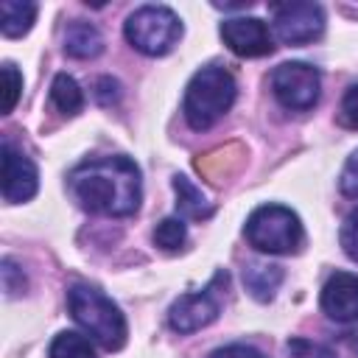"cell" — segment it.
Segmentation results:
<instances>
[{"label": "cell", "instance_id": "cell-15", "mask_svg": "<svg viewBox=\"0 0 358 358\" xmlns=\"http://www.w3.org/2000/svg\"><path fill=\"white\" fill-rule=\"evenodd\" d=\"M36 20V3L31 0H3L0 3V31L8 39H17L31 31Z\"/></svg>", "mask_w": 358, "mask_h": 358}, {"label": "cell", "instance_id": "cell-9", "mask_svg": "<svg viewBox=\"0 0 358 358\" xmlns=\"http://www.w3.org/2000/svg\"><path fill=\"white\" fill-rule=\"evenodd\" d=\"M221 39L224 45L243 59H257L274 50L268 25L260 17H229L221 22Z\"/></svg>", "mask_w": 358, "mask_h": 358}, {"label": "cell", "instance_id": "cell-2", "mask_svg": "<svg viewBox=\"0 0 358 358\" xmlns=\"http://www.w3.org/2000/svg\"><path fill=\"white\" fill-rule=\"evenodd\" d=\"M67 308L76 319V324L92 336L103 350H120L126 344V336H129V327H126V319L120 313V308L95 285H87V282H76L70 291H67Z\"/></svg>", "mask_w": 358, "mask_h": 358}, {"label": "cell", "instance_id": "cell-13", "mask_svg": "<svg viewBox=\"0 0 358 358\" xmlns=\"http://www.w3.org/2000/svg\"><path fill=\"white\" fill-rule=\"evenodd\" d=\"M103 50V36L95 25L76 20L64 31V53L73 59H95Z\"/></svg>", "mask_w": 358, "mask_h": 358}, {"label": "cell", "instance_id": "cell-6", "mask_svg": "<svg viewBox=\"0 0 358 358\" xmlns=\"http://www.w3.org/2000/svg\"><path fill=\"white\" fill-rule=\"evenodd\" d=\"M229 274L218 271L210 285L204 291L196 294H182L171 308H168V324L176 333H196L201 327H207L210 322H215L218 310H221V285H227Z\"/></svg>", "mask_w": 358, "mask_h": 358}, {"label": "cell", "instance_id": "cell-21", "mask_svg": "<svg viewBox=\"0 0 358 358\" xmlns=\"http://www.w3.org/2000/svg\"><path fill=\"white\" fill-rule=\"evenodd\" d=\"M338 241H341V249L350 260L358 263V207L344 218L341 224V232H338Z\"/></svg>", "mask_w": 358, "mask_h": 358}, {"label": "cell", "instance_id": "cell-27", "mask_svg": "<svg viewBox=\"0 0 358 358\" xmlns=\"http://www.w3.org/2000/svg\"><path fill=\"white\" fill-rule=\"evenodd\" d=\"M95 98H98V103L112 106V103L120 98V84H117L115 78H109V76L98 78V84H95Z\"/></svg>", "mask_w": 358, "mask_h": 358}, {"label": "cell", "instance_id": "cell-23", "mask_svg": "<svg viewBox=\"0 0 358 358\" xmlns=\"http://www.w3.org/2000/svg\"><path fill=\"white\" fill-rule=\"evenodd\" d=\"M0 271H3V288H6L8 296H14V294H20L25 288V274L11 257H3V268Z\"/></svg>", "mask_w": 358, "mask_h": 358}, {"label": "cell", "instance_id": "cell-10", "mask_svg": "<svg viewBox=\"0 0 358 358\" xmlns=\"http://www.w3.org/2000/svg\"><path fill=\"white\" fill-rule=\"evenodd\" d=\"M36 187H39V173L31 157H25L20 148L3 140V199L8 204H22L34 199Z\"/></svg>", "mask_w": 358, "mask_h": 358}, {"label": "cell", "instance_id": "cell-26", "mask_svg": "<svg viewBox=\"0 0 358 358\" xmlns=\"http://www.w3.org/2000/svg\"><path fill=\"white\" fill-rule=\"evenodd\" d=\"M210 358H266V355L249 344H227V347L213 350Z\"/></svg>", "mask_w": 358, "mask_h": 358}, {"label": "cell", "instance_id": "cell-18", "mask_svg": "<svg viewBox=\"0 0 358 358\" xmlns=\"http://www.w3.org/2000/svg\"><path fill=\"white\" fill-rule=\"evenodd\" d=\"M48 358H98V355H95V347L87 336L64 330L50 341Z\"/></svg>", "mask_w": 358, "mask_h": 358}, {"label": "cell", "instance_id": "cell-11", "mask_svg": "<svg viewBox=\"0 0 358 358\" xmlns=\"http://www.w3.org/2000/svg\"><path fill=\"white\" fill-rule=\"evenodd\" d=\"M322 310L333 322H355L358 319V274L336 271L327 277L322 288Z\"/></svg>", "mask_w": 358, "mask_h": 358}, {"label": "cell", "instance_id": "cell-5", "mask_svg": "<svg viewBox=\"0 0 358 358\" xmlns=\"http://www.w3.org/2000/svg\"><path fill=\"white\" fill-rule=\"evenodd\" d=\"M123 34L134 50L145 56H165L182 39V20L168 6H140L129 14Z\"/></svg>", "mask_w": 358, "mask_h": 358}, {"label": "cell", "instance_id": "cell-24", "mask_svg": "<svg viewBox=\"0 0 358 358\" xmlns=\"http://www.w3.org/2000/svg\"><path fill=\"white\" fill-rule=\"evenodd\" d=\"M338 120L350 129H358V84L347 90V95L341 98V106H338Z\"/></svg>", "mask_w": 358, "mask_h": 358}, {"label": "cell", "instance_id": "cell-7", "mask_svg": "<svg viewBox=\"0 0 358 358\" xmlns=\"http://www.w3.org/2000/svg\"><path fill=\"white\" fill-rule=\"evenodd\" d=\"M319 90H322V78H319V70L313 64L282 62L271 73V92L285 109L305 112V109L316 106Z\"/></svg>", "mask_w": 358, "mask_h": 358}, {"label": "cell", "instance_id": "cell-25", "mask_svg": "<svg viewBox=\"0 0 358 358\" xmlns=\"http://www.w3.org/2000/svg\"><path fill=\"white\" fill-rule=\"evenodd\" d=\"M288 352L294 358H336L330 350H324L322 344H313V341H305V338H294L288 341Z\"/></svg>", "mask_w": 358, "mask_h": 358}, {"label": "cell", "instance_id": "cell-22", "mask_svg": "<svg viewBox=\"0 0 358 358\" xmlns=\"http://www.w3.org/2000/svg\"><path fill=\"white\" fill-rule=\"evenodd\" d=\"M338 187L347 199H358V151H352L341 168V176H338Z\"/></svg>", "mask_w": 358, "mask_h": 358}, {"label": "cell", "instance_id": "cell-14", "mask_svg": "<svg viewBox=\"0 0 358 358\" xmlns=\"http://www.w3.org/2000/svg\"><path fill=\"white\" fill-rule=\"evenodd\" d=\"M282 268L274 263H252L249 268H243V285L246 291L257 299V302H268L274 299L280 282H282Z\"/></svg>", "mask_w": 358, "mask_h": 358}, {"label": "cell", "instance_id": "cell-17", "mask_svg": "<svg viewBox=\"0 0 358 358\" xmlns=\"http://www.w3.org/2000/svg\"><path fill=\"white\" fill-rule=\"evenodd\" d=\"M50 101L56 103V109L62 115H78L81 106H84V95H81L78 81L67 73H59L50 84Z\"/></svg>", "mask_w": 358, "mask_h": 358}, {"label": "cell", "instance_id": "cell-28", "mask_svg": "<svg viewBox=\"0 0 358 358\" xmlns=\"http://www.w3.org/2000/svg\"><path fill=\"white\" fill-rule=\"evenodd\" d=\"M350 347H352V352H358V330L350 333Z\"/></svg>", "mask_w": 358, "mask_h": 358}, {"label": "cell", "instance_id": "cell-4", "mask_svg": "<svg viewBox=\"0 0 358 358\" xmlns=\"http://www.w3.org/2000/svg\"><path fill=\"white\" fill-rule=\"evenodd\" d=\"M243 235L257 252H266V255L299 252V246L305 241L299 215L282 204H263V207L252 210V215L246 218Z\"/></svg>", "mask_w": 358, "mask_h": 358}, {"label": "cell", "instance_id": "cell-8", "mask_svg": "<svg viewBox=\"0 0 358 358\" xmlns=\"http://www.w3.org/2000/svg\"><path fill=\"white\" fill-rule=\"evenodd\" d=\"M274 17V34L285 45H308L322 36L324 31V11L319 3L294 0V3H277L271 6Z\"/></svg>", "mask_w": 358, "mask_h": 358}, {"label": "cell", "instance_id": "cell-1", "mask_svg": "<svg viewBox=\"0 0 358 358\" xmlns=\"http://www.w3.org/2000/svg\"><path fill=\"white\" fill-rule=\"evenodd\" d=\"M67 185L84 210L112 218L137 213L143 199L140 168L123 154L98 157L76 165L67 176Z\"/></svg>", "mask_w": 358, "mask_h": 358}, {"label": "cell", "instance_id": "cell-16", "mask_svg": "<svg viewBox=\"0 0 358 358\" xmlns=\"http://www.w3.org/2000/svg\"><path fill=\"white\" fill-rule=\"evenodd\" d=\"M173 190H176V210L185 215V218H193V221H201V218H210L213 215V204L207 201V196L182 173L173 176Z\"/></svg>", "mask_w": 358, "mask_h": 358}, {"label": "cell", "instance_id": "cell-19", "mask_svg": "<svg viewBox=\"0 0 358 358\" xmlns=\"http://www.w3.org/2000/svg\"><path fill=\"white\" fill-rule=\"evenodd\" d=\"M185 238H187V227H185L182 218H173V215H171V218H162V221L157 224V229H154V243H157L159 249H165V252L182 249Z\"/></svg>", "mask_w": 358, "mask_h": 358}, {"label": "cell", "instance_id": "cell-3", "mask_svg": "<svg viewBox=\"0 0 358 358\" xmlns=\"http://www.w3.org/2000/svg\"><path fill=\"white\" fill-rule=\"evenodd\" d=\"M235 95H238V87L229 70L218 64L201 67L199 73H193V78L185 87V103H182L185 120L190 123V129L204 131L229 112V106L235 103Z\"/></svg>", "mask_w": 358, "mask_h": 358}, {"label": "cell", "instance_id": "cell-12", "mask_svg": "<svg viewBox=\"0 0 358 358\" xmlns=\"http://www.w3.org/2000/svg\"><path fill=\"white\" fill-rule=\"evenodd\" d=\"M243 159H246L243 145H241V143H229V145H224V148H215V151L199 157V159H196V168H199V173H201L204 179H210L213 185H224V182L243 165Z\"/></svg>", "mask_w": 358, "mask_h": 358}, {"label": "cell", "instance_id": "cell-20", "mask_svg": "<svg viewBox=\"0 0 358 358\" xmlns=\"http://www.w3.org/2000/svg\"><path fill=\"white\" fill-rule=\"evenodd\" d=\"M20 92H22V76L11 62H6L3 64V115L14 112Z\"/></svg>", "mask_w": 358, "mask_h": 358}]
</instances>
